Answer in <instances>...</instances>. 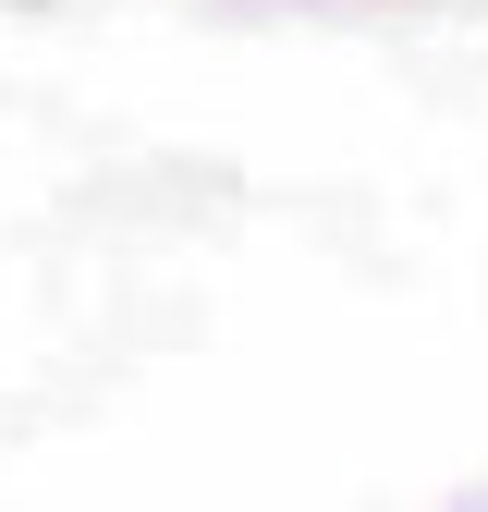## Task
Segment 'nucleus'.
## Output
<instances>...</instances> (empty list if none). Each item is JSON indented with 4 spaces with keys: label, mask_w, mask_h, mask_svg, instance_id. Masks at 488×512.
<instances>
[]
</instances>
